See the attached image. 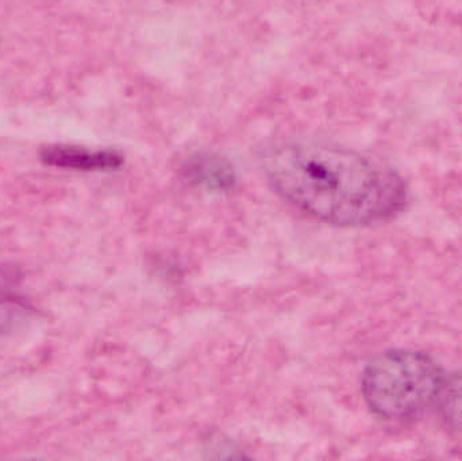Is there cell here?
Returning <instances> with one entry per match:
<instances>
[{
  "mask_svg": "<svg viewBox=\"0 0 462 461\" xmlns=\"http://www.w3.org/2000/svg\"><path fill=\"white\" fill-rule=\"evenodd\" d=\"M442 381L441 370L430 356L396 349L368 365L363 378L364 398L376 416L409 419L437 400Z\"/></svg>",
  "mask_w": 462,
  "mask_h": 461,
  "instance_id": "cell-2",
  "label": "cell"
},
{
  "mask_svg": "<svg viewBox=\"0 0 462 461\" xmlns=\"http://www.w3.org/2000/svg\"><path fill=\"white\" fill-rule=\"evenodd\" d=\"M437 401L445 420L462 432V373L444 378Z\"/></svg>",
  "mask_w": 462,
  "mask_h": 461,
  "instance_id": "cell-4",
  "label": "cell"
},
{
  "mask_svg": "<svg viewBox=\"0 0 462 461\" xmlns=\"http://www.w3.org/2000/svg\"><path fill=\"white\" fill-rule=\"evenodd\" d=\"M40 159L51 167L76 171H114L124 164V157L114 151H88L70 145H51L41 149Z\"/></svg>",
  "mask_w": 462,
  "mask_h": 461,
  "instance_id": "cell-3",
  "label": "cell"
},
{
  "mask_svg": "<svg viewBox=\"0 0 462 461\" xmlns=\"http://www.w3.org/2000/svg\"><path fill=\"white\" fill-rule=\"evenodd\" d=\"M192 170H194L195 175L199 176L203 181L214 183L217 186L222 187L224 184H229L233 178L230 168L221 160L200 159L199 161L195 162Z\"/></svg>",
  "mask_w": 462,
  "mask_h": 461,
  "instance_id": "cell-5",
  "label": "cell"
},
{
  "mask_svg": "<svg viewBox=\"0 0 462 461\" xmlns=\"http://www.w3.org/2000/svg\"><path fill=\"white\" fill-rule=\"evenodd\" d=\"M30 309L13 300H0V337L27 321Z\"/></svg>",
  "mask_w": 462,
  "mask_h": 461,
  "instance_id": "cell-6",
  "label": "cell"
},
{
  "mask_svg": "<svg viewBox=\"0 0 462 461\" xmlns=\"http://www.w3.org/2000/svg\"><path fill=\"white\" fill-rule=\"evenodd\" d=\"M265 172L285 202L337 226L383 221L406 203V189L395 173L344 149L287 143L268 154Z\"/></svg>",
  "mask_w": 462,
  "mask_h": 461,
  "instance_id": "cell-1",
  "label": "cell"
}]
</instances>
